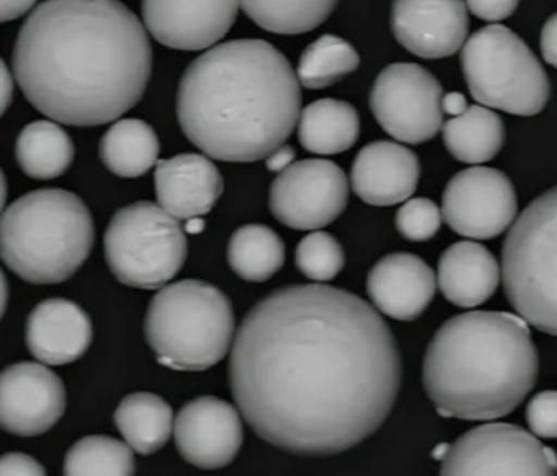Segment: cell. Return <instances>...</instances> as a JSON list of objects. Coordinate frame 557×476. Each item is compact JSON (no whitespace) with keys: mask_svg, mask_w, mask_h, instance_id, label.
<instances>
[{"mask_svg":"<svg viewBox=\"0 0 557 476\" xmlns=\"http://www.w3.org/2000/svg\"><path fill=\"white\" fill-rule=\"evenodd\" d=\"M228 383L259 438L331 456L380 430L398 399L401 357L388 325L357 294L292 285L242 320Z\"/></svg>","mask_w":557,"mask_h":476,"instance_id":"1","label":"cell"},{"mask_svg":"<svg viewBox=\"0 0 557 476\" xmlns=\"http://www.w3.org/2000/svg\"><path fill=\"white\" fill-rule=\"evenodd\" d=\"M12 65L34 109L57 123L96 127L146 94L151 41L117 0H45L21 26Z\"/></svg>","mask_w":557,"mask_h":476,"instance_id":"2","label":"cell"},{"mask_svg":"<svg viewBox=\"0 0 557 476\" xmlns=\"http://www.w3.org/2000/svg\"><path fill=\"white\" fill-rule=\"evenodd\" d=\"M301 115V84L262 39L215 45L184 71L177 120L210 159L255 162L285 146Z\"/></svg>","mask_w":557,"mask_h":476,"instance_id":"3","label":"cell"},{"mask_svg":"<svg viewBox=\"0 0 557 476\" xmlns=\"http://www.w3.org/2000/svg\"><path fill=\"white\" fill-rule=\"evenodd\" d=\"M537 346L524 318L470 312L446 320L428 344L424 389L446 419L494 420L535 388Z\"/></svg>","mask_w":557,"mask_h":476,"instance_id":"4","label":"cell"},{"mask_svg":"<svg viewBox=\"0 0 557 476\" xmlns=\"http://www.w3.org/2000/svg\"><path fill=\"white\" fill-rule=\"evenodd\" d=\"M96 241L88 207L73 192L34 191L2 212V263L33 285H54L73 278Z\"/></svg>","mask_w":557,"mask_h":476,"instance_id":"5","label":"cell"},{"mask_svg":"<svg viewBox=\"0 0 557 476\" xmlns=\"http://www.w3.org/2000/svg\"><path fill=\"white\" fill-rule=\"evenodd\" d=\"M144 331L160 365L199 373L227 356L235 343V313L218 286L177 281L152 296Z\"/></svg>","mask_w":557,"mask_h":476,"instance_id":"6","label":"cell"},{"mask_svg":"<svg viewBox=\"0 0 557 476\" xmlns=\"http://www.w3.org/2000/svg\"><path fill=\"white\" fill-rule=\"evenodd\" d=\"M502 281L517 315L557 337V186L515 220L502 248Z\"/></svg>","mask_w":557,"mask_h":476,"instance_id":"7","label":"cell"},{"mask_svg":"<svg viewBox=\"0 0 557 476\" xmlns=\"http://www.w3.org/2000/svg\"><path fill=\"white\" fill-rule=\"evenodd\" d=\"M470 96L482 107L507 114L537 115L550 99V81L532 49L500 25L483 26L461 49Z\"/></svg>","mask_w":557,"mask_h":476,"instance_id":"8","label":"cell"},{"mask_svg":"<svg viewBox=\"0 0 557 476\" xmlns=\"http://www.w3.org/2000/svg\"><path fill=\"white\" fill-rule=\"evenodd\" d=\"M104 257L120 283L154 291L181 272L188 257L186 231L160 205L136 202L108 223Z\"/></svg>","mask_w":557,"mask_h":476,"instance_id":"9","label":"cell"},{"mask_svg":"<svg viewBox=\"0 0 557 476\" xmlns=\"http://www.w3.org/2000/svg\"><path fill=\"white\" fill-rule=\"evenodd\" d=\"M438 476H557V454L517 425L491 423L446 447Z\"/></svg>","mask_w":557,"mask_h":476,"instance_id":"10","label":"cell"},{"mask_svg":"<svg viewBox=\"0 0 557 476\" xmlns=\"http://www.w3.org/2000/svg\"><path fill=\"white\" fill-rule=\"evenodd\" d=\"M443 86L417 64H391L375 76L370 109L394 141L424 144L443 131Z\"/></svg>","mask_w":557,"mask_h":476,"instance_id":"11","label":"cell"},{"mask_svg":"<svg viewBox=\"0 0 557 476\" xmlns=\"http://www.w3.org/2000/svg\"><path fill=\"white\" fill-rule=\"evenodd\" d=\"M349 181L333 160H301L277 173L270 188V210L277 222L299 231H320L348 205Z\"/></svg>","mask_w":557,"mask_h":476,"instance_id":"12","label":"cell"},{"mask_svg":"<svg viewBox=\"0 0 557 476\" xmlns=\"http://www.w3.org/2000/svg\"><path fill=\"white\" fill-rule=\"evenodd\" d=\"M443 218L457 235L488 241L513 225L519 202L511 179L485 166L450 179L443 194Z\"/></svg>","mask_w":557,"mask_h":476,"instance_id":"13","label":"cell"},{"mask_svg":"<svg viewBox=\"0 0 557 476\" xmlns=\"http://www.w3.org/2000/svg\"><path fill=\"white\" fill-rule=\"evenodd\" d=\"M67 394L64 381L41 363L23 362L0 376V425L7 432L33 438L62 419Z\"/></svg>","mask_w":557,"mask_h":476,"instance_id":"14","label":"cell"},{"mask_svg":"<svg viewBox=\"0 0 557 476\" xmlns=\"http://www.w3.org/2000/svg\"><path fill=\"white\" fill-rule=\"evenodd\" d=\"M240 7V0H141V15L164 47L205 51L227 36Z\"/></svg>","mask_w":557,"mask_h":476,"instance_id":"15","label":"cell"},{"mask_svg":"<svg viewBox=\"0 0 557 476\" xmlns=\"http://www.w3.org/2000/svg\"><path fill=\"white\" fill-rule=\"evenodd\" d=\"M173 436L188 464L222 469L235 460L244 443L240 410L215 396H199L181 407Z\"/></svg>","mask_w":557,"mask_h":476,"instance_id":"16","label":"cell"},{"mask_svg":"<svg viewBox=\"0 0 557 476\" xmlns=\"http://www.w3.org/2000/svg\"><path fill=\"white\" fill-rule=\"evenodd\" d=\"M391 28L396 41L417 57H451L469 39V8L465 0H394Z\"/></svg>","mask_w":557,"mask_h":476,"instance_id":"17","label":"cell"},{"mask_svg":"<svg viewBox=\"0 0 557 476\" xmlns=\"http://www.w3.org/2000/svg\"><path fill=\"white\" fill-rule=\"evenodd\" d=\"M367 291L377 312L412 322L435 298L437 276L417 255L391 254L377 260L368 273Z\"/></svg>","mask_w":557,"mask_h":476,"instance_id":"18","label":"cell"},{"mask_svg":"<svg viewBox=\"0 0 557 476\" xmlns=\"http://www.w3.org/2000/svg\"><path fill=\"white\" fill-rule=\"evenodd\" d=\"M349 179L364 204L391 207L407 202L417 191L420 162L404 144L372 142L355 157Z\"/></svg>","mask_w":557,"mask_h":476,"instance_id":"19","label":"cell"},{"mask_svg":"<svg viewBox=\"0 0 557 476\" xmlns=\"http://www.w3.org/2000/svg\"><path fill=\"white\" fill-rule=\"evenodd\" d=\"M154 192L162 209L177 220L205 217L223 194V178L207 155L183 152L159 160Z\"/></svg>","mask_w":557,"mask_h":476,"instance_id":"20","label":"cell"},{"mask_svg":"<svg viewBox=\"0 0 557 476\" xmlns=\"http://www.w3.org/2000/svg\"><path fill=\"white\" fill-rule=\"evenodd\" d=\"M91 339V318L71 300H45L26 318V349L44 365L57 367L81 359Z\"/></svg>","mask_w":557,"mask_h":476,"instance_id":"21","label":"cell"},{"mask_svg":"<svg viewBox=\"0 0 557 476\" xmlns=\"http://www.w3.org/2000/svg\"><path fill=\"white\" fill-rule=\"evenodd\" d=\"M500 280L498 260L478 242H456L438 260V291L462 309L485 304L496 293Z\"/></svg>","mask_w":557,"mask_h":476,"instance_id":"22","label":"cell"},{"mask_svg":"<svg viewBox=\"0 0 557 476\" xmlns=\"http://www.w3.org/2000/svg\"><path fill=\"white\" fill-rule=\"evenodd\" d=\"M114 423L125 443L141 456L159 452L175 432L172 406L152 393L125 396L115 410Z\"/></svg>","mask_w":557,"mask_h":476,"instance_id":"23","label":"cell"},{"mask_svg":"<svg viewBox=\"0 0 557 476\" xmlns=\"http://www.w3.org/2000/svg\"><path fill=\"white\" fill-rule=\"evenodd\" d=\"M361 133L359 112L349 102L320 99L305 107L299 115L301 146L314 155L348 151Z\"/></svg>","mask_w":557,"mask_h":476,"instance_id":"24","label":"cell"},{"mask_svg":"<svg viewBox=\"0 0 557 476\" xmlns=\"http://www.w3.org/2000/svg\"><path fill=\"white\" fill-rule=\"evenodd\" d=\"M160 141L154 129L141 120L115 121L99 144V157L117 178L146 175L159 164Z\"/></svg>","mask_w":557,"mask_h":476,"instance_id":"25","label":"cell"},{"mask_svg":"<svg viewBox=\"0 0 557 476\" xmlns=\"http://www.w3.org/2000/svg\"><path fill=\"white\" fill-rule=\"evenodd\" d=\"M443 141L454 159L467 164H485L500 152L506 142V127L500 115L472 105L443 125Z\"/></svg>","mask_w":557,"mask_h":476,"instance_id":"26","label":"cell"},{"mask_svg":"<svg viewBox=\"0 0 557 476\" xmlns=\"http://www.w3.org/2000/svg\"><path fill=\"white\" fill-rule=\"evenodd\" d=\"M15 159L28 178L49 181L70 170L75 159V146L57 121H33L20 133Z\"/></svg>","mask_w":557,"mask_h":476,"instance_id":"27","label":"cell"},{"mask_svg":"<svg viewBox=\"0 0 557 476\" xmlns=\"http://www.w3.org/2000/svg\"><path fill=\"white\" fill-rule=\"evenodd\" d=\"M227 260L238 278L260 283L270 280L285 265V244L272 228L249 223L231 236Z\"/></svg>","mask_w":557,"mask_h":476,"instance_id":"28","label":"cell"},{"mask_svg":"<svg viewBox=\"0 0 557 476\" xmlns=\"http://www.w3.org/2000/svg\"><path fill=\"white\" fill-rule=\"evenodd\" d=\"M240 4L262 30L296 36L325 23L338 0H240Z\"/></svg>","mask_w":557,"mask_h":476,"instance_id":"29","label":"cell"},{"mask_svg":"<svg viewBox=\"0 0 557 476\" xmlns=\"http://www.w3.org/2000/svg\"><path fill=\"white\" fill-rule=\"evenodd\" d=\"M361 57L354 45L333 34L312 41L299 57L298 81L304 88L322 89L359 70Z\"/></svg>","mask_w":557,"mask_h":476,"instance_id":"30","label":"cell"},{"mask_svg":"<svg viewBox=\"0 0 557 476\" xmlns=\"http://www.w3.org/2000/svg\"><path fill=\"white\" fill-rule=\"evenodd\" d=\"M134 452L127 443L108 436H88L71 447L64 476H134Z\"/></svg>","mask_w":557,"mask_h":476,"instance_id":"31","label":"cell"},{"mask_svg":"<svg viewBox=\"0 0 557 476\" xmlns=\"http://www.w3.org/2000/svg\"><path fill=\"white\" fill-rule=\"evenodd\" d=\"M346 263L341 242L325 231H312L296 248V267L305 278L325 283L335 280Z\"/></svg>","mask_w":557,"mask_h":476,"instance_id":"32","label":"cell"},{"mask_svg":"<svg viewBox=\"0 0 557 476\" xmlns=\"http://www.w3.org/2000/svg\"><path fill=\"white\" fill-rule=\"evenodd\" d=\"M443 223V210L428 197H414L401 205L396 215V228L407 241L424 242L437 235Z\"/></svg>","mask_w":557,"mask_h":476,"instance_id":"33","label":"cell"},{"mask_svg":"<svg viewBox=\"0 0 557 476\" xmlns=\"http://www.w3.org/2000/svg\"><path fill=\"white\" fill-rule=\"evenodd\" d=\"M525 420L535 438H557V391L535 394L525 407Z\"/></svg>","mask_w":557,"mask_h":476,"instance_id":"34","label":"cell"},{"mask_svg":"<svg viewBox=\"0 0 557 476\" xmlns=\"http://www.w3.org/2000/svg\"><path fill=\"white\" fill-rule=\"evenodd\" d=\"M520 0H465L469 12L474 13L478 20L488 21V23H500V21L511 17Z\"/></svg>","mask_w":557,"mask_h":476,"instance_id":"35","label":"cell"},{"mask_svg":"<svg viewBox=\"0 0 557 476\" xmlns=\"http://www.w3.org/2000/svg\"><path fill=\"white\" fill-rule=\"evenodd\" d=\"M0 476H47V473L36 457L12 452L0 460Z\"/></svg>","mask_w":557,"mask_h":476,"instance_id":"36","label":"cell"},{"mask_svg":"<svg viewBox=\"0 0 557 476\" xmlns=\"http://www.w3.org/2000/svg\"><path fill=\"white\" fill-rule=\"evenodd\" d=\"M541 52L546 64L557 68V13L546 21L541 30Z\"/></svg>","mask_w":557,"mask_h":476,"instance_id":"37","label":"cell"},{"mask_svg":"<svg viewBox=\"0 0 557 476\" xmlns=\"http://www.w3.org/2000/svg\"><path fill=\"white\" fill-rule=\"evenodd\" d=\"M294 157H296L294 147L285 144V146L275 149L270 157H267V168L273 173L285 172L286 168H290L292 162H294Z\"/></svg>","mask_w":557,"mask_h":476,"instance_id":"38","label":"cell"},{"mask_svg":"<svg viewBox=\"0 0 557 476\" xmlns=\"http://www.w3.org/2000/svg\"><path fill=\"white\" fill-rule=\"evenodd\" d=\"M38 0H2L0 8H2V21L17 20L23 13L30 12L36 7Z\"/></svg>","mask_w":557,"mask_h":476,"instance_id":"39","label":"cell"},{"mask_svg":"<svg viewBox=\"0 0 557 476\" xmlns=\"http://www.w3.org/2000/svg\"><path fill=\"white\" fill-rule=\"evenodd\" d=\"M441 107H443V114L457 118V115H461L462 112H467V109H469V101H467V97L459 94V91H451V94L443 96Z\"/></svg>","mask_w":557,"mask_h":476,"instance_id":"40","label":"cell"},{"mask_svg":"<svg viewBox=\"0 0 557 476\" xmlns=\"http://www.w3.org/2000/svg\"><path fill=\"white\" fill-rule=\"evenodd\" d=\"M13 96V78L8 71L7 64L2 62V114L7 112Z\"/></svg>","mask_w":557,"mask_h":476,"instance_id":"41","label":"cell"},{"mask_svg":"<svg viewBox=\"0 0 557 476\" xmlns=\"http://www.w3.org/2000/svg\"><path fill=\"white\" fill-rule=\"evenodd\" d=\"M203 229L205 220L201 217L190 218V220H186V223H184L186 235H199V233H203Z\"/></svg>","mask_w":557,"mask_h":476,"instance_id":"42","label":"cell"}]
</instances>
